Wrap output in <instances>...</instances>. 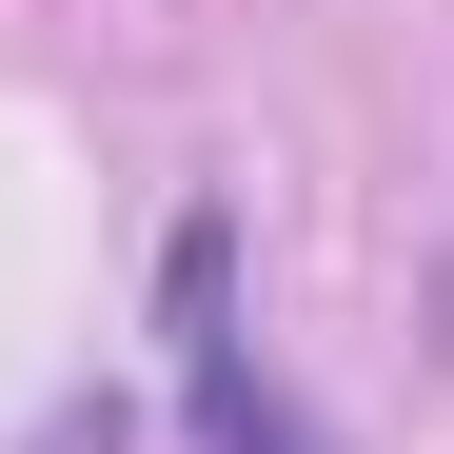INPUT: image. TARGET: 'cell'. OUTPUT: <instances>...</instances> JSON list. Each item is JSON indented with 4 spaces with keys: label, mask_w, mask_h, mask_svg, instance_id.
<instances>
[{
    "label": "cell",
    "mask_w": 454,
    "mask_h": 454,
    "mask_svg": "<svg viewBox=\"0 0 454 454\" xmlns=\"http://www.w3.org/2000/svg\"><path fill=\"white\" fill-rule=\"evenodd\" d=\"M159 336H178V415H198V454H336V434L257 375V336H238V217H217V198L159 238Z\"/></svg>",
    "instance_id": "obj_1"
},
{
    "label": "cell",
    "mask_w": 454,
    "mask_h": 454,
    "mask_svg": "<svg viewBox=\"0 0 454 454\" xmlns=\"http://www.w3.org/2000/svg\"><path fill=\"white\" fill-rule=\"evenodd\" d=\"M20 454H138V415H119V395H59V415H40Z\"/></svg>",
    "instance_id": "obj_2"
}]
</instances>
